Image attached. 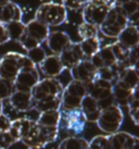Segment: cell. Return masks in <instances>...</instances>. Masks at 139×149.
Instances as JSON below:
<instances>
[{
	"mask_svg": "<svg viewBox=\"0 0 139 149\" xmlns=\"http://www.w3.org/2000/svg\"><path fill=\"white\" fill-rule=\"evenodd\" d=\"M58 135L59 127H45L34 121L28 133L21 141L32 148H40L57 141Z\"/></svg>",
	"mask_w": 139,
	"mask_h": 149,
	"instance_id": "1",
	"label": "cell"
},
{
	"mask_svg": "<svg viewBox=\"0 0 139 149\" xmlns=\"http://www.w3.org/2000/svg\"><path fill=\"white\" fill-rule=\"evenodd\" d=\"M67 11L61 2H46L39 6L35 13V20L50 26H59L66 21Z\"/></svg>",
	"mask_w": 139,
	"mask_h": 149,
	"instance_id": "2",
	"label": "cell"
},
{
	"mask_svg": "<svg viewBox=\"0 0 139 149\" xmlns=\"http://www.w3.org/2000/svg\"><path fill=\"white\" fill-rule=\"evenodd\" d=\"M26 61L27 57L19 52H7L1 56L0 79L13 82L20 71L24 68Z\"/></svg>",
	"mask_w": 139,
	"mask_h": 149,
	"instance_id": "3",
	"label": "cell"
},
{
	"mask_svg": "<svg viewBox=\"0 0 139 149\" xmlns=\"http://www.w3.org/2000/svg\"><path fill=\"white\" fill-rule=\"evenodd\" d=\"M123 121H124V114L121 108L117 104H115L108 109L101 110L96 123L102 132L112 135L120 132Z\"/></svg>",
	"mask_w": 139,
	"mask_h": 149,
	"instance_id": "4",
	"label": "cell"
},
{
	"mask_svg": "<svg viewBox=\"0 0 139 149\" xmlns=\"http://www.w3.org/2000/svg\"><path fill=\"white\" fill-rule=\"evenodd\" d=\"M60 114H61L60 124L67 134L72 135L73 137H77V135L84 132L87 120L81 109H75V110L60 109Z\"/></svg>",
	"mask_w": 139,
	"mask_h": 149,
	"instance_id": "5",
	"label": "cell"
},
{
	"mask_svg": "<svg viewBox=\"0 0 139 149\" xmlns=\"http://www.w3.org/2000/svg\"><path fill=\"white\" fill-rule=\"evenodd\" d=\"M114 1H87L83 7V20L85 23L99 27L102 24Z\"/></svg>",
	"mask_w": 139,
	"mask_h": 149,
	"instance_id": "6",
	"label": "cell"
},
{
	"mask_svg": "<svg viewBox=\"0 0 139 149\" xmlns=\"http://www.w3.org/2000/svg\"><path fill=\"white\" fill-rule=\"evenodd\" d=\"M40 81L39 73L37 66L28 60L25 63L24 68L20 71V73L17 75L15 79L13 81L14 91H28L31 93L33 87H35Z\"/></svg>",
	"mask_w": 139,
	"mask_h": 149,
	"instance_id": "7",
	"label": "cell"
},
{
	"mask_svg": "<svg viewBox=\"0 0 139 149\" xmlns=\"http://www.w3.org/2000/svg\"><path fill=\"white\" fill-rule=\"evenodd\" d=\"M63 91V85L57 79H40L36 86L33 87L31 91L34 104L49 97H61Z\"/></svg>",
	"mask_w": 139,
	"mask_h": 149,
	"instance_id": "8",
	"label": "cell"
},
{
	"mask_svg": "<svg viewBox=\"0 0 139 149\" xmlns=\"http://www.w3.org/2000/svg\"><path fill=\"white\" fill-rule=\"evenodd\" d=\"M138 143L137 136L126 132L108 135V149H134Z\"/></svg>",
	"mask_w": 139,
	"mask_h": 149,
	"instance_id": "9",
	"label": "cell"
},
{
	"mask_svg": "<svg viewBox=\"0 0 139 149\" xmlns=\"http://www.w3.org/2000/svg\"><path fill=\"white\" fill-rule=\"evenodd\" d=\"M47 46L54 56H60L64 50L72 45V40L65 32L62 31H53L50 32L46 39Z\"/></svg>",
	"mask_w": 139,
	"mask_h": 149,
	"instance_id": "10",
	"label": "cell"
},
{
	"mask_svg": "<svg viewBox=\"0 0 139 149\" xmlns=\"http://www.w3.org/2000/svg\"><path fill=\"white\" fill-rule=\"evenodd\" d=\"M70 73H71V76L73 77L74 81L88 84L91 83L96 77L97 70L90 63L89 60H82L81 62L77 63L74 68L70 70Z\"/></svg>",
	"mask_w": 139,
	"mask_h": 149,
	"instance_id": "11",
	"label": "cell"
},
{
	"mask_svg": "<svg viewBox=\"0 0 139 149\" xmlns=\"http://www.w3.org/2000/svg\"><path fill=\"white\" fill-rule=\"evenodd\" d=\"M38 69L44 76H46V79H56L64 71L60 57L54 54L47 56L45 60L38 65Z\"/></svg>",
	"mask_w": 139,
	"mask_h": 149,
	"instance_id": "12",
	"label": "cell"
},
{
	"mask_svg": "<svg viewBox=\"0 0 139 149\" xmlns=\"http://www.w3.org/2000/svg\"><path fill=\"white\" fill-rule=\"evenodd\" d=\"M59 57H60V60L63 64L64 70L65 69L71 70L82 60H85L78 42H72V45L69 46Z\"/></svg>",
	"mask_w": 139,
	"mask_h": 149,
	"instance_id": "13",
	"label": "cell"
},
{
	"mask_svg": "<svg viewBox=\"0 0 139 149\" xmlns=\"http://www.w3.org/2000/svg\"><path fill=\"white\" fill-rule=\"evenodd\" d=\"M23 12L20 6L12 1H0V23L22 21Z\"/></svg>",
	"mask_w": 139,
	"mask_h": 149,
	"instance_id": "14",
	"label": "cell"
},
{
	"mask_svg": "<svg viewBox=\"0 0 139 149\" xmlns=\"http://www.w3.org/2000/svg\"><path fill=\"white\" fill-rule=\"evenodd\" d=\"M9 102L11 107L14 108L17 112H26L34 108V100L32 94L28 91H17L9 97Z\"/></svg>",
	"mask_w": 139,
	"mask_h": 149,
	"instance_id": "15",
	"label": "cell"
},
{
	"mask_svg": "<svg viewBox=\"0 0 139 149\" xmlns=\"http://www.w3.org/2000/svg\"><path fill=\"white\" fill-rule=\"evenodd\" d=\"M116 42H119L127 49H134L137 48L139 44V32L136 25L128 24L120 33L116 38Z\"/></svg>",
	"mask_w": 139,
	"mask_h": 149,
	"instance_id": "16",
	"label": "cell"
},
{
	"mask_svg": "<svg viewBox=\"0 0 139 149\" xmlns=\"http://www.w3.org/2000/svg\"><path fill=\"white\" fill-rule=\"evenodd\" d=\"M25 29H26V34L28 36L33 37L40 44L46 42V39L50 33V29L47 25L41 23L40 21H37L35 19L31 20L28 23L25 24Z\"/></svg>",
	"mask_w": 139,
	"mask_h": 149,
	"instance_id": "17",
	"label": "cell"
},
{
	"mask_svg": "<svg viewBox=\"0 0 139 149\" xmlns=\"http://www.w3.org/2000/svg\"><path fill=\"white\" fill-rule=\"evenodd\" d=\"M33 122L34 121L29 120V119H17V120L11 121L8 132L15 143L21 141L24 138L25 135L28 133Z\"/></svg>",
	"mask_w": 139,
	"mask_h": 149,
	"instance_id": "18",
	"label": "cell"
},
{
	"mask_svg": "<svg viewBox=\"0 0 139 149\" xmlns=\"http://www.w3.org/2000/svg\"><path fill=\"white\" fill-rule=\"evenodd\" d=\"M81 110L86 116L87 122H97L99 116H100V110L98 108L97 100H95L89 95H86L82 99Z\"/></svg>",
	"mask_w": 139,
	"mask_h": 149,
	"instance_id": "19",
	"label": "cell"
},
{
	"mask_svg": "<svg viewBox=\"0 0 139 149\" xmlns=\"http://www.w3.org/2000/svg\"><path fill=\"white\" fill-rule=\"evenodd\" d=\"M138 81H139V75H138V70L136 66H128L126 69L120 73L117 81L122 85L127 87L128 89L134 91L135 88L138 87Z\"/></svg>",
	"mask_w": 139,
	"mask_h": 149,
	"instance_id": "20",
	"label": "cell"
},
{
	"mask_svg": "<svg viewBox=\"0 0 139 149\" xmlns=\"http://www.w3.org/2000/svg\"><path fill=\"white\" fill-rule=\"evenodd\" d=\"M112 95L114 97L115 104H123V106H128L133 99H139V98H135L134 97V91L127 89L124 87L120 86L117 84L113 85L112 88Z\"/></svg>",
	"mask_w": 139,
	"mask_h": 149,
	"instance_id": "21",
	"label": "cell"
},
{
	"mask_svg": "<svg viewBox=\"0 0 139 149\" xmlns=\"http://www.w3.org/2000/svg\"><path fill=\"white\" fill-rule=\"evenodd\" d=\"M78 44H79V47H81V50H82V54L85 60H89L94 54H98L100 48H101L99 36L98 37L84 39Z\"/></svg>",
	"mask_w": 139,
	"mask_h": 149,
	"instance_id": "22",
	"label": "cell"
},
{
	"mask_svg": "<svg viewBox=\"0 0 139 149\" xmlns=\"http://www.w3.org/2000/svg\"><path fill=\"white\" fill-rule=\"evenodd\" d=\"M60 110L56 111H47L41 112L37 121H35L37 124L45 126V127H59L60 124Z\"/></svg>",
	"mask_w": 139,
	"mask_h": 149,
	"instance_id": "23",
	"label": "cell"
},
{
	"mask_svg": "<svg viewBox=\"0 0 139 149\" xmlns=\"http://www.w3.org/2000/svg\"><path fill=\"white\" fill-rule=\"evenodd\" d=\"M4 29L7 31V34L9 36L10 40H14V42H20L21 38L23 37L26 33L25 29V24L22 21H14L6 23Z\"/></svg>",
	"mask_w": 139,
	"mask_h": 149,
	"instance_id": "24",
	"label": "cell"
},
{
	"mask_svg": "<svg viewBox=\"0 0 139 149\" xmlns=\"http://www.w3.org/2000/svg\"><path fill=\"white\" fill-rule=\"evenodd\" d=\"M34 108L37 111L47 112V111H56V110H60L61 108V98L60 97H49L42 99L38 102L34 104Z\"/></svg>",
	"mask_w": 139,
	"mask_h": 149,
	"instance_id": "25",
	"label": "cell"
},
{
	"mask_svg": "<svg viewBox=\"0 0 139 149\" xmlns=\"http://www.w3.org/2000/svg\"><path fill=\"white\" fill-rule=\"evenodd\" d=\"M58 149H88V141L82 137L70 136L61 141Z\"/></svg>",
	"mask_w": 139,
	"mask_h": 149,
	"instance_id": "26",
	"label": "cell"
},
{
	"mask_svg": "<svg viewBox=\"0 0 139 149\" xmlns=\"http://www.w3.org/2000/svg\"><path fill=\"white\" fill-rule=\"evenodd\" d=\"M63 93L69 94V95L75 96L78 98H84L87 95V88L84 83H81L78 81L72 79L65 87H63Z\"/></svg>",
	"mask_w": 139,
	"mask_h": 149,
	"instance_id": "27",
	"label": "cell"
},
{
	"mask_svg": "<svg viewBox=\"0 0 139 149\" xmlns=\"http://www.w3.org/2000/svg\"><path fill=\"white\" fill-rule=\"evenodd\" d=\"M117 6L121 9L123 14L128 19V23L138 13V10H139L138 1H135V0H131V1H117Z\"/></svg>",
	"mask_w": 139,
	"mask_h": 149,
	"instance_id": "28",
	"label": "cell"
},
{
	"mask_svg": "<svg viewBox=\"0 0 139 149\" xmlns=\"http://www.w3.org/2000/svg\"><path fill=\"white\" fill-rule=\"evenodd\" d=\"M110 47H111V50H112L113 54H114L116 62L124 63L126 66H128L126 62H127V59H128V56H129V51H131V50L125 48V47L123 45H121L119 42L110 44Z\"/></svg>",
	"mask_w": 139,
	"mask_h": 149,
	"instance_id": "29",
	"label": "cell"
},
{
	"mask_svg": "<svg viewBox=\"0 0 139 149\" xmlns=\"http://www.w3.org/2000/svg\"><path fill=\"white\" fill-rule=\"evenodd\" d=\"M77 33L79 35V37L84 40V39H88V38L98 37L99 29L97 26H95V25L83 22L82 24L78 26Z\"/></svg>",
	"mask_w": 139,
	"mask_h": 149,
	"instance_id": "30",
	"label": "cell"
},
{
	"mask_svg": "<svg viewBox=\"0 0 139 149\" xmlns=\"http://www.w3.org/2000/svg\"><path fill=\"white\" fill-rule=\"evenodd\" d=\"M25 56H26V57L28 58V60H31L32 63H34L35 65H39V64L45 60L46 57H47L45 49H44L41 46L36 47V48H34V49H32V50H28Z\"/></svg>",
	"mask_w": 139,
	"mask_h": 149,
	"instance_id": "31",
	"label": "cell"
},
{
	"mask_svg": "<svg viewBox=\"0 0 139 149\" xmlns=\"http://www.w3.org/2000/svg\"><path fill=\"white\" fill-rule=\"evenodd\" d=\"M98 29L99 32H101V34H103L104 36L110 38H117L120 33L124 29L122 26H120L116 23L112 25H100Z\"/></svg>",
	"mask_w": 139,
	"mask_h": 149,
	"instance_id": "32",
	"label": "cell"
},
{
	"mask_svg": "<svg viewBox=\"0 0 139 149\" xmlns=\"http://www.w3.org/2000/svg\"><path fill=\"white\" fill-rule=\"evenodd\" d=\"M96 77H98V79H101L103 81H106V82H110L114 85L116 83V81H117V75L115 74V72L113 71L112 68H109V66H104L102 69H100V70L97 71V73H96Z\"/></svg>",
	"mask_w": 139,
	"mask_h": 149,
	"instance_id": "33",
	"label": "cell"
},
{
	"mask_svg": "<svg viewBox=\"0 0 139 149\" xmlns=\"http://www.w3.org/2000/svg\"><path fill=\"white\" fill-rule=\"evenodd\" d=\"M13 91H14L13 82L0 79V101L1 102L6 99H9V97L12 95Z\"/></svg>",
	"mask_w": 139,
	"mask_h": 149,
	"instance_id": "34",
	"label": "cell"
},
{
	"mask_svg": "<svg viewBox=\"0 0 139 149\" xmlns=\"http://www.w3.org/2000/svg\"><path fill=\"white\" fill-rule=\"evenodd\" d=\"M99 54H100V57L101 59L103 60V62H104V65L106 66H112L114 65L115 63H116V60H115V57L113 52H112V50H111V47L110 45H106L104 47H101L100 50H99Z\"/></svg>",
	"mask_w": 139,
	"mask_h": 149,
	"instance_id": "35",
	"label": "cell"
},
{
	"mask_svg": "<svg viewBox=\"0 0 139 149\" xmlns=\"http://www.w3.org/2000/svg\"><path fill=\"white\" fill-rule=\"evenodd\" d=\"M22 45V47L24 48L26 51H28V50H32L34 48H36V47H39L41 45L39 42H37L36 39H34L33 37H31L28 36L27 34L25 33V35L23 37L21 38V40L19 42Z\"/></svg>",
	"mask_w": 139,
	"mask_h": 149,
	"instance_id": "36",
	"label": "cell"
},
{
	"mask_svg": "<svg viewBox=\"0 0 139 149\" xmlns=\"http://www.w3.org/2000/svg\"><path fill=\"white\" fill-rule=\"evenodd\" d=\"M138 102H139V99H133L129 102V104L127 106L128 110H129V116H131V120L134 121V123L136 125L138 124V111H139Z\"/></svg>",
	"mask_w": 139,
	"mask_h": 149,
	"instance_id": "37",
	"label": "cell"
},
{
	"mask_svg": "<svg viewBox=\"0 0 139 149\" xmlns=\"http://www.w3.org/2000/svg\"><path fill=\"white\" fill-rule=\"evenodd\" d=\"M15 141L13 139L9 132L0 133V149H7L10 146H12Z\"/></svg>",
	"mask_w": 139,
	"mask_h": 149,
	"instance_id": "38",
	"label": "cell"
},
{
	"mask_svg": "<svg viewBox=\"0 0 139 149\" xmlns=\"http://www.w3.org/2000/svg\"><path fill=\"white\" fill-rule=\"evenodd\" d=\"M97 102H98V108L100 111H101V110H104V109H108V108L112 107V106H115V100L112 94H111L110 96L106 97L104 99L99 100Z\"/></svg>",
	"mask_w": 139,
	"mask_h": 149,
	"instance_id": "39",
	"label": "cell"
},
{
	"mask_svg": "<svg viewBox=\"0 0 139 149\" xmlns=\"http://www.w3.org/2000/svg\"><path fill=\"white\" fill-rule=\"evenodd\" d=\"M61 3L64 6L65 9L78 10V9H83V7L87 3V1H62Z\"/></svg>",
	"mask_w": 139,
	"mask_h": 149,
	"instance_id": "40",
	"label": "cell"
},
{
	"mask_svg": "<svg viewBox=\"0 0 139 149\" xmlns=\"http://www.w3.org/2000/svg\"><path fill=\"white\" fill-rule=\"evenodd\" d=\"M92 83L96 85L97 87L101 88V89H104V91H112L113 88V84L110 83V82H106V81H103L101 79H98V77H95Z\"/></svg>",
	"mask_w": 139,
	"mask_h": 149,
	"instance_id": "41",
	"label": "cell"
},
{
	"mask_svg": "<svg viewBox=\"0 0 139 149\" xmlns=\"http://www.w3.org/2000/svg\"><path fill=\"white\" fill-rule=\"evenodd\" d=\"M89 61H90V63L94 65V68L97 71L106 66V65H104V62H103V60L101 59V57H100V54H94V56H92V57L89 59Z\"/></svg>",
	"mask_w": 139,
	"mask_h": 149,
	"instance_id": "42",
	"label": "cell"
},
{
	"mask_svg": "<svg viewBox=\"0 0 139 149\" xmlns=\"http://www.w3.org/2000/svg\"><path fill=\"white\" fill-rule=\"evenodd\" d=\"M10 123H11V121L9 120L8 116L3 113H1L0 114V133L8 132L9 128H10Z\"/></svg>",
	"mask_w": 139,
	"mask_h": 149,
	"instance_id": "43",
	"label": "cell"
},
{
	"mask_svg": "<svg viewBox=\"0 0 139 149\" xmlns=\"http://www.w3.org/2000/svg\"><path fill=\"white\" fill-rule=\"evenodd\" d=\"M10 39H9V36L7 34V31L4 29V25L0 23V45L2 44H6L8 42Z\"/></svg>",
	"mask_w": 139,
	"mask_h": 149,
	"instance_id": "44",
	"label": "cell"
},
{
	"mask_svg": "<svg viewBox=\"0 0 139 149\" xmlns=\"http://www.w3.org/2000/svg\"><path fill=\"white\" fill-rule=\"evenodd\" d=\"M2 110H3V107H2V102L0 101V114L2 113Z\"/></svg>",
	"mask_w": 139,
	"mask_h": 149,
	"instance_id": "45",
	"label": "cell"
},
{
	"mask_svg": "<svg viewBox=\"0 0 139 149\" xmlns=\"http://www.w3.org/2000/svg\"><path fill=\"white\" fill-rule=\"evenodd\" d=\"M0 62H1V56H0Z\"/></svg>",
	"mask_w": 139,
	"mask_h": 149,
	"instance_id": "46",
	"label": "cell"
}]
</instances>
